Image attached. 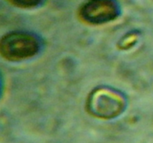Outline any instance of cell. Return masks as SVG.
<instances>
[{
  "instance_id": "1",
  "label": "cell",
  "mask_w": 153,
  "mask_h": 143,
  "mask_svg": "<svg viewBox=\"0 0 153 143\" xmlns=\"http://www.w3.org/2000/svg\"><path fill=\"white\" fill-rule=\"evenodd\" d=\"M39 42L34 36L25 32H12L0 40V55L8 60L28 59L37 54Z\"/></svg>"
},
{
  "instance_id": "2",
  "label": "cell",
  "mask_w": 153,
  "mask_h": 143,
  "mask_svg": "<svg viewBox=\"0 0 153 143\" xmlns=\"http://www.w3.org/2000/svg\"><path fill=\"white\" fill-rule=\"evenodd\" d=\"M117 7L111 0H91L80 12L85 21L91 24H102L117 17Z\"/></svg>"
},
{
  "instance_id": "3",
  "label": "cell",
  "mask_w": 153,
  "mask_h": 143,
  "mask_svg": "<svg viewBox=\"0 0 153 143\" xmlns=\"http://www.w3.org/2000/svg\"><path fill=\"white\" fill-rule=\"evenodd\" d=\"M91 107L94 115L101 118H111L118 114L122 108V100L111 92L97 94L92 98Z\"/></svg>"
},
{
  "instance_id": "4",
  "label": "cell",
  "mask_w": 153,
  "mask_h": 143,
  "mask_svg": "<svg viewBox=\"0 0 153 143\" xmlns=\"http://www.w3.org/2000/svg\"><path fill=\"white\" fill-rule=\"evenodd\" d=\"M8 1L17 7L30 8L38 5L41 0H8Z\"/></svg>"
}]
</instances>
